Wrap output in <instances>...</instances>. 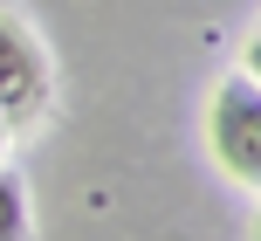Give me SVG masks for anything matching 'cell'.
I'll return each mask as SVG.
<instances>
[{
	"label": "cell",
	"mask_w": 261,
	"mask_h": 241,
	"mask_svg": "<svg viewBox=\"0 0 261 241\" xmlns=\"http://www.w3.org/2000/svg\"><path fill=\"white\" fill-rule=\"evenodd\" d=\"M0 241H28V193L14 173H0Z\"/></svg>",
	"instance_id": "3957f363"
},
{
	"label": "cell",
	"mask_w": 261,
	"mask_h": 241,
	"mask_svg": "<svg viewBox=\"0 0 261 241\" xmlns=\"http://www.w3.org/2000/svg\"><path fill=\"white\" fill-rule=\"evenodd\" d=\"M213 159L241 186L261 179V97H254V76H227L220 97H213Z\"/></svg>",
	"instance_id": "6da1fadb"
},
{
	"label": "cell",
	"mask_w": 261,
	"mask_h": 241,
	"mask_svg": "<svg viewBox=\"0 0 261 241\" xmlns=\"http://www.w3.org/2000/svg\"><path fill=\"white\" fill-rule=\"evenodd\" d=\"M7 131H14V124H7V110H0V145H7Z\"/></svg>",
	"instance_id": "277c9868"
},
{
	"label": "cell",
	"mask_w": 261,
	"mask_h": 241,
	"mask_svg": "<svg viewBox=\"0 0 261 241\" xmlns=\"http://www.w3.org/2000/svg\"><path fill=\"white\" fill-rule=\"evenodd\" d=\"M0 110H7L14 131L48 110V62L14 21H0Z\"/></svg>",
	"instance_id": "7a4b0ae2"
}]
</instances>
